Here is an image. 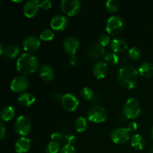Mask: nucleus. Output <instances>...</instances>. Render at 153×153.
I'll return each mask as SVG.
<instances>
[{"mask_svg": "<svg viewBox=\"0 0 153 153\" xmlns=\"http://www.w3.org/2000/svg\"><path fill=\"white\" fill-rule=\"evenodd\" d=\"M138 70L132 66H124L118 71L117 79L123 88L133 89L138 81Z\"/></svg>", "mask_w": 153, "mask_h": 153, "instance_id": "f257e3e1", "label": "nucleus"}, {"mask_svg": "<svg viewBox=\"0 0 153 153\" xmlns=\"http://www.w3.org/2000/svg\"><path fill=\"white\" fill-rule=\"evenodd\" d=\"M127 129L129 131V132H134V131H137V123L134 121H131L128 123V126H127Z\"/></svg>", "mask_w": 153, "mask_h": 153, "instance_id": "f704fd0d", "label": "nucleus"}, {"mask_svg": "<svg viewBox=\"0 0 153 153\" xmlns=\"http://www.w3.org/2000/svg\"><path fill=\"white\" fill-rule=\"evenodd\" d=\"M29 82L24 76H16L10 83V90L14 93H23L28 88Z\"/></svg>", "mask_w": 153, "mask_h": 153, "instance_id": "9d476101", "label": "nucleus"}, {"mask_svg": "<svg viewBox=\"0 0 153 153\" xmlns=\"http://www.w3.org/2000/svg\"><path fill=\"white\" fill-rule=\"evenodd\" d=\"M86 115L88 120L96 123L105 122L108 117L107 111L100 105H94L90 108Z\"/></svg>", "mask_w": 153, "mask_h": 153, "instance_id": "20e7f679", "label": "nucleus"}, {"mask_svg": "<svg viewBox=\"0 0 153 153\" xmlns=\"http://www.w3.org/2000/svg\"><path fill=\"white\" fill-rule=\"evenodd\" d=\"M39 67L37 57L28 52L22 54L16 61V70L22 75L34 73Z\"/></svg>", "mask_w": 153, "mask_h": 153, "instance_id": "f03ea898", "label": "nucleus"}, {"mask_svg": "<svg viewBox=\"0 0 153 153\" xmlns=\"http://www.w3.org/2000/svg\"><path fill=\"white\" fill-rule=\"evenodd\" d=\"M106 31L109 34L117 35L124 28V21L122 17L117 15L111 16L107 20L105 25Z\"/></svg>", "mask_w": 153, "mask_h": 153, "instance_id": "39448f33", "label": "nucleus"}, {"mask_svg": "<svg viewBox=\"0 0 153 153\" xmlns=\"http://www.w3.org/2000/svg\"><path fill=\"white\" fill-rule=\"evenodd\" d=\"M104 60L108 65H114L119 62V56L116 52H109L105 55Z\"/></svg>", "mask_w": 153, "mask_h": 153, "instance_id": "a878e982", "label": "nucleus"}, {"mask_svg": "<svg viewBox=\"0 0 153 153\" xmlns=\"http://www.w3.org/2000/svg\"><path fill=\"white\" fill-rule=\"evenodd\" d=\"M15 115V110L13 106H5L3 108L0 113V117H1V121L4 122H7L10 121L13 118Z\"/></svg>", "mask_w": 153, "mask_h": 153, "instance_id": "4be33fe9", "label": "nucleus"}, {"mask_svg": "<svg viewBox=\"0 0 153 153\" xmlns=\"http://www.w3.org/2000/svg\"><path fill=\"white\" fill-rule=\"evenodd\" d=\"M60 150L61 149H60V144L58 142L53 141V140L47 143L45 148L46 153H58Z\"/></svg>", "mask_w": 153, "mask_h": 153, "instance_id": "cd10ccee", "label": "nucleus"}, {"mask_svg": "<svg viewBox=\"0 0 153 153\" xmlns=\"http://www.w3.org/2000/svg\"><path fill=\"white\" fill-rule=\"evenodd\" d=\"M120 4L117 0H108L105 2V8L109 13H116L119 9Z\"/></svg>", "mask_w": 153, "mask_h": 153, "instance_id": "bb28decb", "label": "nucleus"}, {"mask_svg": "<svg viewBox=\"0 0 153 153\" xmlns=\"http://www.w3.org/2000/svg\"><path fill=\"white\" fill-rule=\"evenodd\" d=\"M108 64L105 61H99L96 63L93 67V73L97 79H104L108 74Z\"/></svg>", "mask_w": 153, "mask_h": 153, "instance_id": "2eb2a0df", "label": "nucleus"}, {"mask_svg": "<svg viewBox=\"0 0 153 153\" xmlns=\"http://www.w3.org/2000/svg\"><path fill=\"white\" fill-rule=\"evenodd\" d=\"M31 142L30 139L25 137H21L16 141L14 149L16 153H26L31 148Z\"/></svg>", "mask_w": 153, "mask_h": 153, "instance_id": "dca6fc26", "label": "nucleus"}, {"mask_svg": "<svg viewBox=\"0 0 153 153\" xmlns=\"http://www.w3.org/2000/svg\"><path fill=\"white\" fill-rule=\"evenodd\" d=\"M61 134L58 132H54L53 134H52V140L53 141L58 142V140H61Z\"/></svg>", "mask_w": 153, "mask_h": 153, "instance_id": "4c0bfd02", "label": "nucleus"}, {"mask_svg": "<svg viewBox=\"0 0 153 153\" xmlns=\"http://www.w3.org/2000/svg\"><path fill=\"white\" fill-rule=\"evenodd\" d=\"M78 63V58L75 55H70V64H71L72 66L75 67V66Z\"/></svg>", "mask_w": 153, "mask_h": 153, "instance_id": "e433bc0d", "label": "nucleus"}, {"mask_svg": "<svg viewBox=\"0 0 153 153\" xmlns=\"http://www.w3.org/2000/svg\"><path fill=\"white\" fill-rule=\"evenodd\" d=\"M87 120L84 117H79L75 122V128L79 133L84 132L87 128Z\"/></svg>", "mask_w": 153, "mask_h": 153, "instance_id": "393cba45", "label": "nucleus"}, {"mask_svg": "<svg viewBox=\"0 0 153 153\" xmlns=\"http://www.w3.org/2000/svg\"><path fill=\"white\" fill-rule=\"evenodd\" d=\"M15 131L22 137L28 134L31 130V122L29 118L24 115L18 117L14 123Z\"/></svg>", "mask_w": 153, "mask_h": 153, "instance_id": "423d86ee", "label": "nucleus"}, {"mask_svg": "<svg viewBox=\"0 0 153 153\" xmlns=\"http://www.w3.org/2000/svg\"><path fill=\"white\" fill-rule=\"evenodd\" d=\"M141 112V106L138 100L130 98L126 101L123 109V114L128 119H135Z\"/></svg>", "mask_w": 153, "mask_h": 153, "instance_id": "7ed1b4c3", "label": "nucleus"}, {"mask_svg": "<svg viewBox=\"0 0 153 153\" xmlns=\"http://www.w3.org/2000/svg\"><path fill=\"white\" fill-rule=\"evenodd\" d=\"M19 52H20V50H19V46H16V45L10 44L4 48V52L3 55L5 58L11 59V58H16L19 55Z\"/></svg>", "mask_w": 153, "mask_h": 153, "instance_id": "b1692460", "label": "nucleus"}, {"mask_svg": "<svg viewBox=\"0 0 153 153\" xmlns=\"http://www.w3.org/2000/svg\"><path fill=\"white\" fill-rule=\"evenodd\" d=\"M88 53L91 58H97V59H100L102 57H105V55H106L104 47L99 43H94L91 45L88 50Z\"/></svg>", "mask_w": 153, "mask_h": 153, "instance_id": "6ab92c4d", "label": "nucleus"}, {"mask_svg": "<svg viewBox=\"0 0 153 153\" xmlns=\"http://www.w3.org/2000/svg\"><path fill=\"white\" fill-rule=\"evenodd\" d=\"M151 137H152V139L153 140V127L152 128V131H151Z\"/></svg>", "mask_w": 153, "mask_h": 153, "instance_id": "ea45409f", "label": "nucleus"}, {"mask_svg": "<svg viewBox=\"0 0 153 153\" xmlns=\"http://www.w3.org/2000/svg\"><path fill=\"white\" fill-rule=\"evenodd\" d=\"M68 24V19L64 15L57 14L52 18L50 21V27L55 31H63Z\"/></svg>", "mask_w": 153, "mask_h": 153, "instance_id": "ddd939ff", "label": "nucleus"}, {"mask_svg": "<svg viewBox=\"0 0 153 153\" xmlns=\"http://www.w3.org/2000/svg\"><path fill=\"white\" fill-rule=\"evenodd\" d=\"M18 102L24 107H30L36 102V97L34 94L29 92H23L18 97Z\"/></svg>", "mask_w": 153, "mask_h": 153, "instance_id": "f3484780", "label": "nucleus"}, {"mask_svg": "<svg viewBox=\"0 0 153 153\" xmlns=\"http://www.w3.org/2000/svg\"><path fill=\"white\" fill-rule=\"evenodd\" d=\"M52 7V1L49 0H44L43 1H40V8L43 10H48Z\"/></svg>", "mask_w": 153, "mask_h": 153, "instance_id": "72a5a7b5", "label": "nucleus"}, {"mask_svg": "<svg viewBox=\"0 0 153 153\" xmlns=\"http://www.w3.org/2000/svg\"><path fill=\"white\" fill-rule=\"evenodd\" d=\"M111 48L114 52H123L128 48V44L125 40L120 37L113 39L111 42Z\"/></svg>", "mask_w": 153, "mask_h": 153, "instance_id": "aec40b11", "label": "nucleus"}, {"mask_svg": "<svg viewBox=\"0 0 153 153\" xmlns=\"http://www.w3.org/2000/svg\"><path fill=\"white\" fill-rule=\"evenodd\" d=\"M6 135V128L3 124L2 121L0 122V139L3 140Z\"/></svg>", "mask_w": 153, "mask_h": 153, "instance_id": "c9c22d12", "label": "nucleus"}, {"mask_svg": "<svg viewBox=\"0 0 153 153\" xmlns=\"http://www.w3.org/2000/svg\"><path fill=\"white\" fill-rule=\"evenodd\" d=\"M128 56L132 60H137L140 57V50L137 46H133L128 50Z\"/></svg>", "mask_w": 153, "mask_h": 153, "instance_id": "7c9ffc66", "label": "nucleus"}, {"mask_svg": "<svg viewBox=\"0 0 153 153\" xmlns=\"http://www.w3.org/2000/svg\"><path fill=\"white\" fill-rule=\"evenodd\" d=\"M61 102L63 108L68 111H74L79 104L77 97L71 93L64 94L61 98Z\"/></svg>", "mask_w": 153, "mask_h": 153, "instance_id": "1a4fd4ad", "label": "nucleus"}, {"mask_svg": "<svg viewBox=\"0 0 153 153\" xmlns=\"http://www.w3.org/2000/svg\"><path fill=\"white\" fill-rule=\"evenodd\" d=\"M111 139L114 143L122 145L128 142L130 139V132L126 128H116L111 131Z\"/></svg>", "mask_w": 153, "mask_h": 153, "instance_id": "6e6552de", "label": "nucleus"}, {"mask_svg": "<svg viewBox=\"0 0 153 153\" xmlns=\"http://www.w3.org/2000/svg\"><path fill=\"white\" fill-rule=\"evenodd\" d=\"M4 48L3 46L2 43H0V55H4Z\"/></svg>", "mask_w": 153, "mask_h": 153, "instance_id": "58836bf2", "label": "nucleus"}, {"mask_svg": "<svg viewBox=\"0 0 153 153\" xmlns=\"http://www.w3.org/2000/svg\"><path fill=\"white\" fill-rule=\"evenodd\" d=\"M60 153H76V150L73 145L64 144L61 148Z\"/></svg>", "mask_w": 153, "mask_h": 153, "instance_id": "473e14b6", "label": "nucleus"}, {"mask_svg": "<svg viewBox=\"0 0 153 153\" xmlns=\"http://www.w3.org/2000/svg\"><path fill=\"white\" fill-rule=\"evenodd\" d=\"M98 40L99 44H100L101 46H102L104 47V46H106L107 45H108L109 43H110V37L106 34H101L100 36V37H99Z\"/></svg>", "mask_w": 153, "mask_h": 153, "instance_id": "2f4dec72", "label": "nucleus"}, {"mask_svg": "<svg viewBox=\"0 0 153 153\" xmlns=\"http://www.w3.org/2000/svg\"><path fill=\"white\" fill-rule=\"evenodd\" d=\"M55 37V33L51 29H44L40 33V38L44 41H49Z\"/></svg>", "mask_w": 153, "mask_h": 153, "instance_id": "c756f323", "label": "nucleus"}, {"mask_svg": "<svg viewBox=\"0 0 153 153\" xmlns=\"http://www.w3.org/2000/svg\"><path fill=\"white\" fill-rule=\"evenodd\" d=\"M22 46L24 49L28 53L35 52L40 46V40L38 37L34 35L28 36L24 40Z\"/></svg>", "mask_w": 153, "mask_h": 153, "instance_id": "4468645a", "label": "nucleus"}, {"mask_svg": "<svg viewBox=\"0 0 153 153\" xmlns=\"http://www.w3.org/2000/svg\"><path fill=\"white\" fill-rule=\"evenodd\" d=\"M138 73L143 77H149L153 75V64L150 62H143L139 66Z\"/></svg>", "mask_w": 153, "mask_h": 153, "instance_id": "412c9836", "label": "nucleus"}, {"mask_svg": "<svg viewBox=\"0 0 153 153\" xmlns=\"http://www.w3.org/2000/svg\"><path fill=\"white\" fill-rule=\"evenodd\" d=\"M82 7V2L79 0H62L61 9L64 14L73 16L77 14Z\"/></svg>", "mask_w": 153, "mask_h": 153, "instance_id": "0eeeda50", "label": "nucleus"}, {"mask_svg": "<svg viewBox=\"0 0 153 153\" xmlns=\"http://www.w3.org/2000/svg\"><path fill=\"white\" fill-rule=\"evenodd\" d=\"M81 96L84 100L87 101H91L94 98V92L89 87H85L81 91Z\"/></svg>", "mask_w": 153, "mask_h": 153, "instance_id": "c85d7f7f", "label": "nucleus"}, {"mask_svg": "<svg viewBox=\"0 0 153 153\" xmlns=\"http://www.w3.org/2000/svg\"><path fill=\"white\" fill-rule=\"evenodd\" d=\"M131 145L135 150L140 151L144 148L145 140L140 134H134L131 137Z\"/></svg>", "mask_w": 153, "mask_h": 153, "instance_id": "5701e85b", "label": "nucleus"}, {"mask_svg": "<svg viewBox=\"0 0 153 153\" xmlns=\"http://www.w3.org/2000/svg\"><path fill=\"white\" fill-rule=\"evenodd\" d=\"M79 47V41L78 38L75 36H68L64 39L63 42V48L64 50L67 54L73 55L76 54Z\"/></svg>", "mask_w": 153, "mask_h": 153, "instance_id": "9b49d317", "label": "nucleus"}, {"mask_svg": "<svg viewBox=\"0 0 153 153\" xmlns=\"http://www.w3.org/2000/svg\"><path fill=\"white\" fill-rule=\"evenodd\" d=\"M40 8V1L38 0H28L24 4L23 13L28 18L34 17Z\"/></svg>", "mask_w": 153, "mask_h": 153, "instance_id": "f8f14e48", "label": "nucleus"}, {"mask_svg": "<svg viewBox=\"0 0 153 153\" xmlns=\"http://www.w3.org/2000/svg\"><path fill=\"white\" fill-rule=\"evenodd\" d=\"M39 74H40V78L46 82L52 81L55 76L53 68L49 64H44L41 66L39 70Z\"/></svg>", "mask_w": 153, "mask_h": 153, "instance_id": "a211bd4d", "label": "nucleus"}]
</instances>
